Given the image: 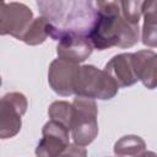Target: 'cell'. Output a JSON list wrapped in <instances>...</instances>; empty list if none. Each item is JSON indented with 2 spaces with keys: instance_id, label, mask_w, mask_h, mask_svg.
<instances>
[{
  "instance_id": "5",
  "label": "cell",
  "mask_w": 157,
  "mask_h": 157,
  "mask_svg": "<svg viewBox=\"0 0 157 157\" xmlns=\"http://www.w3.org/2000/svg\"><path fill=\"white\" fill-rule=\"evenodd\" d=\"M33 13L25 4L1 2L0 10V33L10 34L22 40L33 22Z\"/></svg>"
},
{
  "instance_id": "18",
  "label": "cell",
  "mask_w": 157,
  "mask_h": 157,
  "mask_svg": "<svg viewBox=\"0 0 157 157\" xmlns=\"http://www.w3.org/2000/svg\"><path fill=\"white\" fill-rule=\"evenodd\" d=\"M142 157H157V155H156L155 152H152V151H146V152L142 155Z\"/></svg>"
},
{
  "instance_id": "15",
  "label": "cell",
  "mask_w": 157,
  "mask_h": 157,
  "mask_svg": "<svg viewBox=\"0 0 157 157\" xmlns=\"http://www.w3.org/2000/svg\"><path fill=\"white\" fill-rule=\"evenodd\" d=\"M48 114L52 120H56L70 129L71 117H72V104L65 101H56L49 105Z\"/></svg>"
},
{
  "instance_id": "8",
  "label": "cell",
  "mask_w": 157,
  "mask_h": 157,
  "mask_svg": "<svg viewBox=\"0 0 157 157\" xmlns=\"http://www.w3.org/2000/svg\"><path fill=\"white\" fill-rule=\"evenodd\" d=\"M77 69L76 63L60 58L53 60L48 72V81L53 91L60 96L74 94V78Z\"/></svg>"
},
{
  "instance_id": "4",
  "label": "cell",
  "mask_w": 157,
  "mask_h": 157,
  "mask_svg": "<svg viewBox=\"0 0 157 157\" xmlns=\"http://www.w3.org/2000/svg\"><path fill=\"white\" fill-rule=\"evenodd\" d=\"M71 104V137L76 145L85 147L90 145L98 134L97 104L94 99L86 97H76Z\"/></svg>"
},
{
  "instance_id": "12",
  "label": "cell",
  "mask_w": 157,
  "mask_h": 157,
  "mask_svg": "<svg viewBox=\"0 0 157 157\" xmlns=\"http://www.w3.org/2000/svg\"><path fill=\"white\" fill-rule=\"evenodd\" d=\"M142 43L147 47H157V1H144Z\"/></svg>"
},
{
  "instance_id": "6",
  "label": "cell",
  "mask_w": 157,
  "mask_h": 157,
  "mask_svg": "<svg viewBox=\"0 0 157 157\" xmlns=\"http://www.w3.org/2000/svg\"><path fill=\"white\" fill-rule=\"evenodd\" d=\"M27 110V99L20 92L6 93L0 103V137L15 136L22 125V115Z\"/></svg>"
},
{
  "instance_id": "13",
  "label": "cell",
  "mask_w": 157,
  "mask_h": 157,
  "mask_svg": "<svg viewBox=\"0 0 157 157\" xmlns=\"http://www.w3.org/2000/svg\"><path fill=\"white\" fill-rule=\"evenodd\" d=\"M145 152L146 144L136 135L123 136L114 145V153L117 157H142Z\"/></svg>"
},
{
  "instance_id": "1",
  "label": "cell",
  "mask_w": 157,
  "mask_h": 157,
  "mask_svg": "<svg viewBox=\"0 0 157 157\" xmlns=\"http://www.w3.org/2000/svg\"><path fill=\"white\" fill-rule=\"evenodd\" d=\"M37 6L49 22V37L55 40L64 33L88 37L97 17L96 1L90 0L37 1Z\"/></svg>"
},
{
  "instance_id": "14",
  "label": "cell",
  "mask_w": 157,
  "mask_h": 157,
  "mask_svg": "<svg viewBox=\"0 0 157 157\" xmlns=\"http://www.w3.org/2000/svg\"><path fill=\"white\" fill-rule=\"evenodd\" d=\"M47 37H49V22L43 16H40L34 18L22 40L28 45H38L42 44Z\"/></svg>"
},
{
  "instance_id": "16",
  "label": "cell",
  "mask_w": 157,
  "mask_h": 157,
  "mask_svg": "<svg viewBox=\"0 0 157 157\" xmlns=\"http://www.w3.org/2000/svg\"><path fill=\"white\" fill-rule=\"evenodd\" d=\"M123 17L130 23L139 25L140 16L142 15L144 1H119Z\"/></svg>"
},
{
  "instance_id": "17",
  "label": "cell",
  "mask_w": 157,
  "mask_h": 157,
  "mask_svg": "<svg viewBox=\"0 0 157 157\" xmlns=\"http://www.w3.org/2000/svg\"><path fill=\"white\" fill-rule=\"evenodd\" d=\"M59 157H87V150L83 146L72 144L69 145V147Z\"/></svg>"
},
{
  "instance_id": "10",
  "label": "cell",
  "mask_w": 157,
  "mask_h": 157,
  "mask_svg": "<svg viewBox=\"0 0 157 157\" xmlns=\"http://www.w3.org/2000/svg\"><path fill=\"white\" fill-rule=\"evenodd\" d=\"M132 65L139 81L148 90L157 87V53L151 49L132 53Z\"/></svg>"
},
{
  "instance_id": "7",
  "label": "cell",
  "mask_w": 157,
  "mask_h": 157,
  "mask_svg": "<svg viewBox=\"0 0 157 157\" xmlns=\"http://www.w3.org/2000/svg\"><path fill=\"white\" fill-rule=\"evenodd\" d=\"M70 129L56 120H49L42 129V139L36 147L37 157H59L67 147Z\"/></svg>"
},
{
  "instance_id": "3",
  "label": "cell",
  "mask_w": 157,
  "mask_h": 157,
  "mask_svg": "<svg viewBox=\"0 0 157 157\" xmlns=\"http://www.w3.org/2000/svg\"><path fill=\"white\" fill-rule=\"evenodd\" d=\"M119 86L104 70L93 65L78 66L74 78V93L91 99H110L118 93Z\"/></svg>"
},
{
  "instance_id": "11",
  "label": "cell",
  "mask_w": 157,
  "mask_h": 157,
  "mask_svg": "<svg viewBox=\"0 0 157 157\" xmlns=\"http://www.w3.org/2000/svg\"><path fill=\"white\" fill-rule=\"evenodd\" d=\"M104 71L114 78L119 87H128L139 81L132 65V53H123L113 56L105 64Z\"/></svg>"
},
{
  "instance_id": "2",
  "label": "cell",
  "mask_w": 157,
  "mask_h": 157,
  "mask_svg": "<svg viewBox=\"0 0 157 157\" xmlns=\"http://www.w3.org/2000/svg\"><path fill=\"white\" fill-rule=\"evenodd\" d=\"M97 17L88 36L93 48H130L139 42V25L130 23L121 15L119 1H96Z\"/></svg>"
},
{
  "instance_id": "9",
  "label": "cell",
  "mask_w": 157,
  "mask_h": 157,
  "mask_svg": "<svg viewBox=\"0 0 157 157\" xmlns=\"http://www.w3.org/2000/svg\"><path fill=\"white\" fill-rule=\"evenodd\" d=\"M56 53L60 59L69 60L72 63H82L85 61L92 53L93 45L88 37L74 34V33H64L58 38Z\"/></svg>"
}]
</instances>
